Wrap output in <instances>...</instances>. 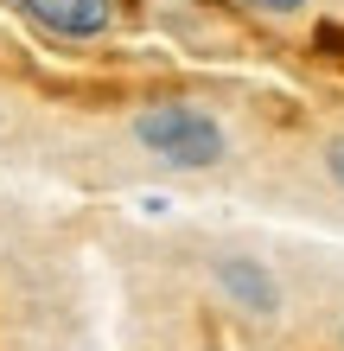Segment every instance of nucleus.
<instances>
[{
    "label": "nucleus",
    "instance_id": "nucleus-1",
    "mask_svg": "<svg viewBox=\"0 0 344 351\" xmlns=\"http://www.w3.org/2000/svg\"><path fill=\"white\" fill-rule=\"evenodd\" d=\"M134 141L147 154H159L166 167H217L224 160V128L191 109V102H159V109L134 115Z\"/></svg>",
    "mask_w": 344,
    "mask_h": 351
},
{
    "label": "nucleus",
    "instance_id": "nucleus-2",
    "mask_svg": "<svg viewBox=\"0 0 344 351\" xmlns=\"http://www.w3.org/2000/svg\"><path fill=\"white\" fill-rule=\"evenodd\" d=\"M19 7L57 38H96V32H109V19H115L109 0H19Z\"/></svg>",
    "mask_w": 344,
    "mask_h": 351
},
{
    "label": "nucleus",
    "instance_id": "nucleus-3",
    "mask_svg": "<svg viewBox=\"0 0 344 351\" xmlns=\"http://www.w3.org/2000/svg\"><path fill=\"white\" fill-rule=\"evenodd\" d=\"M217 281L230 287V294L249 306V313H274L280 306V294H274V281H268V268H255L249 256H230L224 268H217Z\"/></svg>",
    "mask_w": 344,
    "mask_h": 351
},
{
    "label": "nucleus",
    "instance_id": "nucleus-4",
    "mask_svg": "<svg viewBox=\"0 0 344 351\" xmlns=\"http://www.w3.org/2000/svg\"><path fill=\"white\" fill-rule=\"evenodd\" d=\"M249 7H261V13H300L306 0H249Z\"/></svg>",
    "mask_w": 344,
    "mask_h": 351
},
{
    "label": "nucleus",
    "instance_id": "nucleus-5",
    "mask_svg": "<svg viewBox=\"0 0 344 351\" xmlns=\"http://www.w3.org/2000/svg\"><path fill=\"white\" fill-rule=\"evenodd\" d=\"M326 167H332V179L344 185V141H332V147H326Z\"/></svg>",
    "mask_w": 344,
    "mask_h": 351
}]
</instances>
